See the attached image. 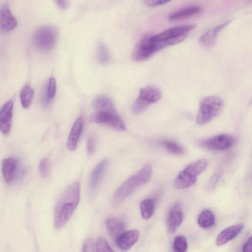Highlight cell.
I'll list each match as a JSON object with an SVG mask.
<instances>
[{
	"instance_id": "277c9868",
	"label": "cell",
	"mask_w": 252,
	"mask_h": 252,
	"mask_svg": "<svg viewBox=\"0 0 252 252\" xmlns=\"http://www.w3.org/2000/svg\"><path fill=\"white\" fill-rule=\"evenodd\" d=\"M223 107L222 99L217 96H208L200 101L196 117V123L203 126L211 121L222 111Z\"/></svg>"
},
{
	"instance_id": "4316f807",
	"label": "cell",
	"mask_w": 252,
	"mask_h": 252,
	"mask_svg": "<svg viewBox=\"0 0 252 252\" xmlns=\"http://www.w3.org/2000/svg\"><path fill=\"white\" fill-rule=\"evenodd\" d=\"M186 238L182 235H178L174 239L173 249L176 252H185L188 249Z\"/></svg>"
},
{
	"instance_id": "d6986e66",
	"label": "cell",
	"mask_w": 252,
	"mask_h": 252,
	"mask_svg": "<svg viewBox=\"0 0 252 252\" xmlns=\"http://www.w3.org/2000/svg\"><path fill=\"white\" fill-rule=\"evenodd\" d=\"M108 164V160L104 159L94 169L90 177V187L94 191L97 187Z\"/></svg>"
},
{
	"instance_id": "5bb4252c",
	"label": "cell",
	"mask_w": 252,
	"mask_h": 252,
	"mask_svg": "<svg viewBox=\"0 0 252 252\" xmlns=\"http://www.w3.org/2000/svg\"><path fill=\"white\" fill-rule=\"evenodd\" d=\"M139 233L135 229L124 231L115 241L118 247L121 250L126 251L129 249L138 240Z\"/></svg>"
},
{
	"instance_id": "484cf974",
	"label": "cell",
	"mask_w": 252,
	"mask_h": 252,
	"mask_svg": "<svg viewBox=\"0 0 252 252\" xmlns=\"http://www.w3.org/2000/svg\"><path fill=\"white\" fill-rule=\"evenodd\" d=\"M160 144L170 154L181 155L184 152V148L178 143L170 140H164Z\"/></svg>"
},
{
	"instance_id": "d6a6232c",
	"label": "cell",
	"mask_w": 252,
	"mask_h": 252,
	"mask_svg": "<svg viewBox=\"0 0 252 252\" xmlns=\"http://www.w3.org/2000/svg\"><path fill=\"white\" fill-rule=\"evenodd\" d=\"M56 92V83L54 77H50L47 90V98L48 101H50L54 97Z\"/></svg>"
},
{
	"instance_id": "7c38bea8",
	"label": "cell",
	"mask_w": 252,
	"mask_h": 252,
	"mask_svg": "<svg viewBox=\"0 0 252 252\" xmlns=\"http://www.w3.org/2000/svg\"><path fill=\"white\" fill-rule=\"evenodd\" d=\"M183 212L181 204L176 202L172 207L167 219V227L169 233H174L180 227L183 220Z\"/></svg>"
},
{
	"instance_id": "5b68a950",
	"label": "cell",
	"mask_w": 252,
	"mask_h": 252,
	"mask_svg": "<svg viewBox=\"0 0 252 252\" xmlns=\"http://www.w3.org/2000/svg\"><path fill=\"white\" fill-rule=\"evenodd\" d=\"M166 47L163 41L155 40L153 35L145 34L135 46L132 53V59L136 62L146 60Z\"/></svg>"
},
{
	"instance_id": "1f68e13d",
	"label": "cell",
	"mask_w": 252,
	"mask_h": 252,
	"mask_svg": "<svg viewBox=\"0 0 252 252\" xmlns=\"http://www.w3.org/2000/svg\"><path fill=\"white\" fill-rule=\"evenodd\" d=\"M50 171V161L49 159L45 158L42 159L39 164V173L42 177H47Z\"/></svg>"
},
{
	"instance_id": "e575fe53",
	"label": "cell",
	"mask_w": 252,
	"mask_h": 252,
	"mask_svg": "<svg viewBox=\"0 0 252 252\" xmlns=\"http://www.w3.org/2000/svg\"><path fill=\"white\" fill-rule=\"evenodd\" d=\"M95 248L94 242L91 239H86L82 246L83 252H92L94 251V249Z\"/></svg>"
},
{
	"instance_id": "3957f363",
	"label": "cell",
	"mask_w": 252,
	"mask_h": 252,
	"mask_svg": "<svg viewBox=\"0 0 252 252\" xmlns=\"http://www.w3.org/2000/svg\"><path fill=\"white\" fill-rule=\"evenodd\" d=\"M208 164V161L205 158L189 164L177 176L174 182V188L181 190L191 187L196 182L197 177L206 169Z\"/></svg>"
},
{
	"instance_id": "f1b7e54d",
	"label": "cell",
	"mask_w": 252,
	"mask_h": 252,
	"mask_svg": "<svg viewBox=\"0 0 252 252\" xmlns=\"http://www.w3.org/2000/svg\"><path fill=\"white\" fill-rule=\"evenodd\" d=\"M97 59L101 63H107L110 59L109 53L107 47L103 44H100L97 49Z\"/></svg>"
},
{
	"instance_id": "52a82bcc",
	"label": "cell",
	"mask_w": 252,
	"mask_h": 252,
	"mask_svg": "<svg viewBox=\"0 0 252 252\" xmlns=\"http://www.w3.org/2000/svg\"><path fill=\"white\" fill-rule=\"evenodd\" d=\"M91 122L105 125L119 131L126 130L123 120L115 110L95 111L89 117Z\"/></svg>"
},
{
	"instance_id": "d4e9b609",
	"label": "cell",
	"mask_w": 252,
	"mask_h": 252,
	"mask_svg": "<svg viewBox=\"0 0 252 252\" xmlns=\"http://www.w3.org/2000/svg\"><path fill=\"white\" fill-rule=\"evenodd\" d=\"M33 95V89L30 86L26 85L22 89L20 93V99L24 108L27 109L30 106Z\"/></svg>"
},
{
	"instance_id": "9a60e30c",
	"label": "cell",
	"mask_w": 252,
	"mask_h": 252,
	"mask_svg": "<svg viewBox=\"0 0 252 252\" xmlns=\"http://www.w3.org/2000/svg\"><path fill=\"white\" fill-rule=\"evenodd\" d=\"M230 23L226 21L205 32L199 38V43L204 47L209 48L214 44L218 34Z\"/></svg>"
},
{
	"instance_id": "7402d4cb",
	"label": "cell",
	"mask_w": 252,
	"mask_h": 252,
	"mask_svg": "<svg viewBox=\"0 0 252 252\" xmlns=\"http://www.w3.org/2000/svg\"><path fill=\"white\" fill-rule=\"evenodd\" d=\"M93 107L95 111L115 110L116 108L112 100L107 96L99 95L93 101Z\"/></svg>"
},
{
	"instance_id": "2e32d148",
	"label": "cell",
	"mask_w": 252,
	"mask_h": 252,
	"mask_svg": "<svg viewBox=\"0 0 252 252\" xmlns=\"http://www.w3.org/2000/svg\"><path fill=\"white\" fill-rule=\"evenodd\" d=\"M201 11V8L198 5L186 6L169 14L168 20L172 22L181 20L197 15Z\"/></svg>"
},
{
	"instance_id": "ac0fdd59",
	"label": "cell",
	"mask_w": 252,
	"mask_h": 252,
	"mask_svg": "<svg viewBox=\"0 0 252 252\" xmlns=\"http://www.w3.org/2000/svg\"><path fill=\"white\" fill-rule=\"evenodd\" d=\"M108 233L114 240H116L126 229L125 223L121 219L110 218L105 222Z\"/></svg>"
},
{
	"instance_id": "836d02e7",
	"label": "cell",
	"mask_w": 252,
	"mask_h": 252,
	"mask_svg": "<svg viewBox=\"0 0 252 252\" xmlns=\"http://www.w3.org/2000/svg\"><path fill=\"white\" fill-rule=\"evenodd\" d=\"M171 0H144V3L149 7H155L165 4Z\"/></svg>"
},
{
	"instance_id": "8fae6325",
	"label": "cell",
	"mask_w": 252,
	"mask_h": 252,
	"mask_svg": "<svg viewBox=\"0 0 252 252\" xmlns=\"http://www.w3.org/2000/svg\"><path fill=\"white\" fill-rule=\"evenodd\" d=\"M13 109V103L11 100L4 103L0 109V130L4 135H7L10 131Z\"/></svg>"
},
{
	"instance_id": "f546056e",
	"label": "cell",
	"mask_w": 252,
	"mask_h": 252,
	"mask_svg": "<svg viewBox=\"0 0 252 252\" xmlns=\"http://www.w3.org/2000/svg\"><path fill=\"white\" fill-rule=\"evenodd\" d=\"M222 175V170L219 169L211 177L207 185V189L212 191L215 189Z\"/></svg>"
},
{
	"instance_id": "9c48e42d",
	"label": "cell",
	"mask_w": 252,
	"mask_h": 252,
	"mask_svg": "<svg viewBox=\"0 0 252 252\" xmlns=\"http://www.w3.org/2000/svg\"><path fill=\"white\" fill-rule=\"evenodd\" d=\"M235 142V138L231 135L220 134L202 140L198 143L199 145L207 150L220 151L231 147Z\"/></svg>"
},
{
	"instance_id": "4dcf8cb0",
	"label": "cell",
	"mask_w": 252,
	"mask_h": 252,
	"mask_svg": "<svg viewBox=\"0 0 252 252\" xmlns=\"http://www.w3.org/2000/svg\"><path fill=\"white\" fill-rule=\"evenodd\" d=\"M94 247L97 252H113L107 240L103 237H100L96 240Z\"/></svg>"
},
{
	"instance_id": "74e56055",
	"label": "cell",
	"mask_w": 252,
	"mask_h": 252,
	"mask_svg": "<svg viewBox=\"0 0 252 252\" xmlns=\"http://www.w3.org/2000/svg\"><path fill=\"white\" fill-rule=\"evenodd\" d=\"M54 1L61 9H65L68 6V0H54Z\"/></svg>"
},
{
	"instance_id": "e0dca14e",
	"label": "cell",
	"mask_w": 252,
	"mask_h": 252,
	"mask_svg": "<svg viewBox=\"0 0 252 252\" xmlns=\"http://www.w3.org/2000/svg\"><path fill=\"white\" fill-rule=\"evenodd\" d=\"M82 127L83 120L80 117L73 124L68 137L67 147L70 151H73L76 149Z\"/></svg>"
},
{
	"instance_id": "d590c367",
	"label": "cell",
	"mask_w": 252,
	"mask_h": 252,
	"mask_svg": "<svg viewBox=\"0 0 252 252\" xmlns=\"http://www.w3.org/2000/svg\"><path fill=\"white\" fill-rule=\"evenodd\" d=\"M87 151L89 155H92L95 151V141L93 138H90L87 143Z\"/></svg>"
},
{
	"instance_id": "4fadbf2b",
	"label": "cell",
	"mask_w": 252,
	"mask_h": 252,
	"mask_svg": "<svg viewBox=\"0 0 252 252\" xmlns=\"http://www.w3.org/2000/svg\"><path fill=\"white\" fill-rule=\"evenodd\" d=\"M244 228V225L243 223L225 228L218 234L216 240V245L220 246L233 240L241 232Z\"/></svg>"
},
{
	"instance_id": "6da1fadb",
	"label": "cell",
	"mask_w": 252,
	"mask_h": 252,
	"mask_svg": "<svg viewBox=\"0 0 252 252\" xmlns=\"http://www.w3.org/2000/svg\"><path fill=\"white\" fill-rule=\"evenodd\" d=\"M80 198V184L75 181L63 191L57 201L54 218L56 229H61L66 224L78 205Z\"/></svg>"
},
{
	"instance_id": "30bf717a",
	"label": "cell",
	"mask_w": 252,
	"mask_h": 252,
	"mask_svg": "<svg viewBox=\"0 0 252 252\" xmlns=\"http://www.w3.org/2000/svg\"><path fill=\"white\" fill-rule=\"evenodd\" d=\"M17 24L8 3H4L0 8V31L4 33L10 32L17 27Z\"/></svg>"
},
{
	"instance_id": "ffe728a7",
	"label": "cell",
	"mask_w": 252,
	"mask_h": 252,
	"mask_svg": "<svg viewBox=\"0 0 252 252\" xmlns=\"http://www.w3.org/2000/svg\"><path fill=\"white\" fill-rule=\"evenodd\" d=\"M17 162L13 158H7L1 161V171L3 178L7 184L13 180L14 173L17 168Z\"/></svg>"
},
{
	"instance_id": "cb8c5ba5",
	"label": "cell",
	"mask_w": 252,
	"mask_h": 252,
	"mask_svg": "<svg viewBox=\"0 0 252 252\" xmlns=\"http://www.w3.org/2000/svg\"><path fill=\"white\" fill-rule=\"evenodd\" d=\"M156 202L153 198H146L143 200L140 204V210L142 218L147 220L153 215Z\"/></svg>"
},
{
	"instance_id": "7a4b0ae2",
	"label": "cell",
	"mask_w": 252,
	"mask_h": 252,
	"mask_svg": "<svg viewBox=\"0 0 252 252\" xmlns=\"http://www.w3.org/2000/svg\"><path fill=\"white\" fill-rule=\"evenodd\" d=\"M152 176L151 165L150 164L145 165L118 189L113 197V205L117 206L121 204L137 188L148 183Z\"/></svg>"
},
{
	"instance_id": "8992f818",
	"label": "cell",
	"mask_w": 252,
	"mask_h": 252,
	"mask_svg": "<svg viewBox=\"0 0 252 252\" xmlns=\"http://www.w3.org/2000/svg\"><path fill=\"white\" fill-rule=\"evenodd\" d=\"M58 37L57 29L50 25L41 26L34 32L32 40L35 47L40 51L47 52L55 46Z\"/></svg>"
},
{
	"instance_id": "8d00e7d4",
	"label": "cell",
	"mask_w": 252,
	"mask_h": 252,
	"mask_svg": "<svg viewBox=\"0 0 252 252\" xmlns=\"http://www.w3.org/2000/svg\"><path fill=\"white\" fill-rule=\"evenodd\" d=\"M252 251V237H250L242 247L243 252H251Z\"/></svg>"
},
{
	"instance_id": "44dd1931",
	"label": "cell",
	"mask_w": 252,
	"mask_h": 252,
	"mask_svg": "<svg viewBox=\"0 0 252 252\" xmlns=\"http://www.w3.org/2000/svg\"><path fill=\"white\" fill-rule=\"evenodd\" d=\"M139 96L152 104L157 102L160 99L161 92L158 88L147 86L140 90Z\"/></svg>"
},
{
	"instance_id": "83f0119b",
	"label": "cell",
	"mask_w": 252,
	"mask_h": 252,
	"mask_svg": "<svg viewBox=\"0 0 252 252\" xmlns=\"http://www.w3.org/2000/svg\"><path fill=\"white\" fill-rule=\"evenodd\" d=\"M150 105V103L138 96L132 106V112L134 114H139L145 111Z\"/></svg>"
},
{
	"instance_id": "603a6c76",
	"label": "cell",
	"mask_w": 252,
	"mask_h": 252,
	"mask_svg": "<svg viewBox=\"0 0 252 252\" xmlns=\"http://www.w3.org/2000/svg\"><path fill=\"white\" fill-rule=\"evenodd\" d=\"M215 216L213 213L209 210L202 211L197 218V223L200 227L203 228H209L212 227L215 223Z\"/></svg>"
},
{
	"instance_id": "ba28073f",
	"label": "cell",
	"mask_w": 252,
	"mask_h": 252,
	"mask_svg": "<svg viewBox=\"0 0 252 252\" xmlns=\"http://www.w3.org/2000/svg\"><path fill=\"white\" fill-rule=\"evenodd\" d=\"M194 28L195 25L193 24L176 26L158 34H154L153 36L158 41H169L173 45L184 41L187 38L188 33Z\"/></svg>"
}]
</instances>
